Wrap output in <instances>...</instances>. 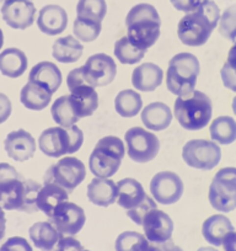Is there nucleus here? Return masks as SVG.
Returning <instances> with one entry per match:
<instances>
[{"instance_id": "1", "label": "nucleus", "mask_w": 236, "mask_h": 251, "mask_svg": "<svg viewBox=\"0 0 236 251\" xmlns=\"http://www.w3.org/2000/svg\"><path fill=\"white\" fill-rule=\"evenodd\" d=\"M220 9L213 0H202L196 10L187 13L180 20L177 36L189 47H201L208 42L220 20Z\"/></svg>"}, {"instance_id": "2", "label": "nucleus", "mask_w": 236, "mask_h": 251, "mask_svg": "<svg viewBox=\"0 0 236 251\" xmlns=\"http://www.w3.org/2000/svg\"><path fill=\"white\" fill-rule=\"evenodd\" d=\"M127 37L142 50H148L160 37L161 19L158 10L146 3L137 4L126 16Z\"/></svg>"}, {"instance_id": "3", "label": "nucleus", "mask_w": 236, "mask_h": 251, "mask_svg": "<svg viewBox=\"0 0 236 251\" xmlns=\"http://www.w3.org/2000/svg\"><path fill=\"white\" fill-rule=\"evenodd\" d=\"M212 113L213 103L211 98L198 90L186 96H177L173 106L176 120L187 131L203 129L211 122Z\"/></svg>"}, {"instance_id": "4", "label": "nucleus", "mask_w": 236, "mask_h": 251, "mask_svg": "<svg viewBox=\"0 0 236 251\" xmlns=\"http://www.w3.org/2000/svg\"><path fill=\"white\" fill-rule=\"evenodd\" d=\"M199 72V60L194 54L182 52L173 55L166 72L167 90L176 96L189 95L196 88Z\"/></svg>"}, {"instance_id": "5", "label": "nucleus", "mask_w": 236, "mask_h": 251, "mask_svg": "<svg viewBox=\"0 0 236 251\" xmlns=\"http://www.w3.org/2000/svg\"><path fill=\"white\" fill-rule=\"evenodd\" d=\"M41 185L23 176L0 181V207L4 211H21L33 213Z\"/></svg>"}, {"instance_id": "6", "label": "nucleus", "mask_w": 236, "mask_h": 251, "mask_svg": "<svg viewBox=\"0 0 236 251\" xmlns=\"http://www.w3.org/2000/svg\"><path fill=\"white\" fill-rule=\"evenodd\" d=\"M83 143L84 133L75 125L71 127H49L38 138L40 151L49 158L71 155L81 148Z\"/></svg>"}, {"instance_id": "7", "label": "nucleus", "mask_w": 236, "mask_h": 251, "mask_svg": "<svg viewBox=\"0 0 236 251\" xmlns=\"http://www.w3.org/2000/svg\"><path fill=\"white\" fill-rule=\"evenodd\" d=\"M126 155V147L122 139L116 136H107L96 143L90 158L89 168L95 177L110 178L121 166Z\"/></svg>"}, {"instance_id": "8", "label": "nucleus", "mask_w": 236, "mask_h": 251, "mask_svg": "<svg viewBox=\"0 0 236 251\" xmlns=\"http://www.w3.org/2000/svg\"><path fill=\"white\" fill-rule=\"evenodd\" d=\"M209 203L221 213L236 208V168L228 166L215 174L209 186Z\"/></svg>"}, {"instance_id": "9", "label": "nucleus", "mask_w": 236, "mask_h": 251, "mask_svg": "<svg viewBox=\"0 0 236 251\" xmlns=\"http://www.w3.org/2000/svg\"><path fill=\"white\" fill-rule=\"evenodd\" d=\"M86 168L81 160L75 156H64L46 171L45 183H55L64 190L71 192L85 180Z\"/></svg>"}, {"instance_id": "10", "label": "nucleus", "mask_w": 236, "mask_h": 251, "mask_svg": "<svg viewBox=\"0 0 236 251\" xmlns=\"http://www.w3.org/2000/svg\"><path fill=\"white\" fill-rule=\"evenodd\" d=\"M126 151L128 156L136 163H149L158 155L160 141L158 137L142 127H132L124 134Z\"/></svg>"}, {"instance_id": "11", "label": "nucleus", "mask_w": 236, "mask_h": 251, "mask_svg": "<svg viewBox=\"0 0 236 251\" xmlns=\"http://www.w3.org/2000/svg\"><path fill=\"white\" fill-rule=\"evenodd\" d=\"M182 158L189 168L212 170L221 160V149L215 142L207 139H192L185 144Z\"/></svg>"}, {"instance_id": "12", "label": "nucleus", "mask_w": 236, "mask_h": 251, "mask_svg": "<svg viewBox=\"0 0 236 251\" xmlns=\"http://www.w3.org/2000/svg\"><path fill=\"white\" fill-rule=\"evenodd\" d=\"M84 81L93 88H102L115 80L117 75V66L112 57L106 53H96L88 58L81 66Z\"/></svg>"}, {"instance_id": "13", "label": "nucleus", "mask_w": 236, "mask_h": 251, "mask_svg": "<svg viewBox=\"0 0 236 251\" xmlns=\"http://www.w3.org/2000/svg\"><path fill=\"white\" fill-rule=\"evenodd\" d=\"M184 182L181 177L172 171L158 173L150 181V194L159 204L170 206L180 201L184 195Z\"/></svg>"}, {"instance_id": "14", "label": "nucleus", "mask_w": 236, "mask_h": 251, "mask_svg": "<svg viewBox=\"0 0 236 251\" xmlns=\"http://www.w3.org/2000/svg\"><path fill=\"white\" fill-rule=\"evenodd\" d=\"M48 219L62 235L74 236L83 229L86 216L79 204L66 201L53 211L52 216Z\"/></svg>"}, {"instance_id": "15", "label": "nucleus", "mask_w": 236, "mask_h": 251, "mask_svg": "<svg viewBox=\"0 0 236 251\" xmlns=\"http://www.w3.org/2000/svg\"><path fill=\"white\" fill-rule=\"evenodd\" d=\"M36 6L28 0H5L1 6V16L8 26L15 30L31 27L36 19Z\"/></svg>"}, {"instance_id": "16", "label": "nucleus", "mask_w": 236, "mask_h": 251, "mask_svg": "<svg viewBox=\"0 0 236 251\" xmlns=\"http://www.w3.org/2000/svg\"><path fill=\"white\" fill-rule=\"evenodd\" d=\"M142 226L144 236L149 243H161L171 239L173 231V222L168 214L155 208L149 212L143 219Z\"/></svg>"}, {"instance_id": "17", "label": "nucleus", "mask_w": 236, "mask_h": 251, "mask_svg": "<svg viewBox=\"0 0 236 251\" xmlns=\"http://www.w3.org/2000/svg\"><path fill=\"white\" fill-rule=\"evenodd\" d=\"M4 148L9 158L21 163L35 155L37 146L32 134L25 129H16L6 136L4 141Z\"/></svg>"}, {"instance_id": "18", "label": "nucleus", "mask_w": 236, "mask_h": 251, "mask_svg": "<svg viewBox=\"0 0 236 251\" xmlns=\"http://www.w3.org/2000/svg\"><path fill=\"white\" fill-rule=\"evenodd\" d=\"M37 26L47 36L61 35L68 26V14L59 5H46L38 13Z\"/></svg>"}, {"instance_id": "19", "label": "nucleus", "mask_w": 236, "mask_h": 251, "mask_svg": "<svg viewBox=\"0 0 236 251\" xmlns=\"http://www.w3.org/2000/svg\"><path fill=\"white\" fill-rule=\"evenodd\" d=\"M69 101L79 118L90 117L98 107V94L95 88L84 84L71 90Z\"/></svg>"}, {"instance_id": "20", "label": "nucleus", "mask_w": 236, "mask_h": 251, "mask_svg": "<svg viewBox=\"0 0 236 251\" xmlns=\"http://www.w3.org/2000/svg\"><path fill=\"white\" fill-rule=\"evenodd\" d=\"M164 72L154 63H144L137 67L132 74V84L134 88L143 93H150L161 85Z\"/></svg>"}, {"instance_id": "21", "label": "nucleus", "mask_w": 236, "mask_h": 251, "mask_svg": "<svg viewBox=\"0 0 236 251\" xmlns=\"http://www.w3.org/2000/svg\"><path fill=\"white\" fill-rule=\"evenodd\" d=\"M146 196L148 195L145 194L143 185L136 178H122L117 182L118 204L126 211L136 208L145 200Z\"/></svg>"}, {"instance_id": "22", "label": "nucleus", "mask_w": 236, "mask_h": 251, "mask_svg": "<svg viewBox=\"0 0 236 251\" xmlns=\"http://www.w3.org/2000/svg\"><path fill=\"white\" fill-rule=\"evenodd\" d=\"M88 199L95 206H111L117 201V183L111 178H93L88 186Z\"/></svg>"}, {"instance_id": "23", "label": "nucleus", "mask_w": 236, "mask_h": 251, "mask_svg": "<svg viewBox=\"0 0 236 251\" xmlns=\"http://www.w3.org/2000/svg\"><path fill=\"white\" fill-rule=\"evenodd\" d=\"M69 192L55 183H43L37 194L36 206L49 218L53 211L63 202L68 201Z\"/></svg>"}, {"instance_id": "24", "label": "nucleus", "mask_w": 236, "mask_h": 251, "mask_svg": "<svg viewBox=\"0 0 236 251\" xmlns=\"http://www.w3.org/2000/svg\"><path fill=\"white\" fill-rule=\"evenodd\" d=\"M52 95L49 89L45 85L37 81L28 80L21 89L20 100L21 103L28 110L42 111L49 105Z\"/></svg>"}, {"instance_id": "25", "label": "nucleus", "mask_w": 236, "mask_h": 251, "mask_svg": "<svg viewBox=\"0 0 236 251\" xmlns=\"http://www.w3.org/2000/svg\"><path fill=\"white\" fill-rule=\"evenodd\" d=\"M233 223L230 219L224 214H214L204 221L202 226L203 238L213 246L223 245L224 239L228 234L234 231Z\"/></svg>"}, {"instance_id": "26", "label": "nucleus", "mask_w": 236, "mask_h": 251, "mask_svg": "<svg viewBox=\"0 0 236 251\" xmlns=\"http://www.w3.org/2000/svg\"><path fill=\"white\" fill-rule=\"evenodd\" d=\"M172 112L164 102H151L142 111V122L151 131H164L172 122Z\"/></svg>"}, {"instance_id": "27", "label": "nucleus", "mask_w": 236, "mask_h": 251, "mask_svg": "<svg viewBox=\"0 0 236 251\" xmlns=\"http://www.w3.org/2000/svg\"><path fill=\"white\" fill-rule=\"evenodd\" d=\"M28 60L25 52L15 47L6 48L0 53V73L8 78H19L27 69Z\"/></svg>"}, {"instance_id": "28", "label": "nucleus", "mask_w": 236, "mask_h": 251, "mask_svg": "<svg viewBox=\"0 0 236 251\" xmlns=\"http://www.w3.org/2000/svg\"><path fill=\"white\" fill-rule=\"evenodd\" d=\"M28 80L42 84L46 88L49 89L50 93L54 94L62 85V72L54 63L43 60L32 67Z\"/></svg>"}, {"instance_id": "29", "label": "nucleus", "mask_w": 236, "mask_h": 251, "mask_svg": "<svg viewBox=\"0 0 236 251\" xmlns=\"http://www.w3.org/2000/svg\"><path fill=\"white\" fill-rule=\"evenodd\" d=\"M84 52V46L74 36H64L54 41L52 55L57 62L69 64L78 62Z\"/></svg>"}, {"instance_id": "30", "label": "nucleus", "mask_w": 236, "mask_h": 251, "mask_svg": "<svg viewBox=\"0 0 236 251\" xmlns=\"http://www.w3.org/2000/svg\"><path fill=\"white\" fill-rule=\"evenodd\" d=\"M31 241L37 249L43 251H53L62 238V234L49 222H37L28 229Z\"/></svg>"}, {"instance_id": "31", "label": "nucleus", "mask_w": 236, "mask_h": 251, "mask_svg": "<svg viewBox=\"0 0 236 251\" xmlns=\"http://www.w3.org/2000/svg\"><path fill=\"white\" fill-rule=\"evenodd\" d=\"M142 107H143L142 96L132 89L119 91L115 99V110L121 117H136L141 112Z\"/></svg>"}, {"instance_id": "32", "label": "nucleus", "mask_w": 236, "mask_h": 251, "mask_svg": "<svg viewBox=\"0 0 236 251\" xmlns=\"http://www.w3.org/2000/svg\"><path fill=\"white\" fill-rule=\"evenodd\" d=\"M213 142L229 146L236 141V121L230 116H220L212 122L209 127Z\"/></svg>"}, {"instance_id": "33", "label": "nucleus", "mask_w": 236, "mask_h": 251, "mask_svg": "<svg viewBox=\"0 0 236 251\" xmlns=\"http://www.w3.org/2000/svg\"><path fill=\"white\" fill-rule=\"evenodd\" d=\"M50 113L54 122L61 127H71L76 125V122L80 120L74 112L73 106L69 101V95L58 98L50 107Z\"/></svg>"}, {"instance_id": "34", "label": "nucleus", "mask_w": 236, "mask_h": 251, "mask_svg": "<svg viewBox=\"0 0 236 251\" xmlns=\"http://www.w3.org/2000/svg\"><path fill=\"white\" fill-rule=\"evenodd\" d=\"M145 53V50L134 46L127 36H123L115 42V55L122 64H137L143 59Z\"/></svg>"}, {"instance_id": "35", "label": "nucleus", "mask_w": 236, "mask_h": 251, "mask_svg": "<svg viewBox=\"0 0 236 251\" xmlns=\"http://www.w3.org/2000/svg\"><path fill=\"white\" fill-rule=\"evenodd\" d=\"M74 35L81 42H93L100 36L102 23L88 18L76 16L74 21Z\"/></svg>"}, {"instance_id": "36", "label": "nucleus", "mask_w": 236, "mask_h": 251, "mask_svg": "<svg viewBox=\"0 0 236 251\" xmlns=\"http://www.w3.org/2000/svg\"><path fill=\"white\" fill-rule=\"evenodd\" d=\"M148 240L137 231H124L116 239V251H146Z\"/></svg>"}, {"instance_id": "37", "label": "nucleus", "mask_w": 236, "mask_h": 251, "mask_svg": "<svg viewBox=\"0 0 236 251\" xmlns=\"http://www.w3.org/2000/svg\"><path fill=\"white\" fill-rule=\"evenodd\" d=\"M107 14V4L105 0H79L76 4V16L93 19L100 21L105 19Z\"/></svg>"}, {"instance_id": "38", "label": "nucleus", "mask_w": 236, "mask_h": 251, "mask_svg": "<svg viewBox=\"0 0 236 251\" xmlns=\"http://www.w3.org/2000/svg\"><path fill=\"white\" fill-rule=\"evenodd\" d=\"M219 33L226 40L236 43V4L225 9L218 24Z\"/></svg>"}, {"instance_id": "39", "label": "nucleus", "mask_w": 236, "mask_h": 251, "mask_svg": "<svg viewBox=\"0 0 236 251\" xmlns=\"http://www.w3.org/2000/svg\"><path fill=\"white\" fill-rule=\"evenodd\" d=\"M155 208H158V204H156V202L154 201L153 197L146 196L145 200H144L139 206H137L136 208L127 211V216H128L134 223L138 224V226H142L143 219L145 218L146 214Z\"/></svg>"}, {"instance_id": "40", "label": "nucleus", "mask_w": 236, "mask_h": 251, "mask_svg": "<svg viewBox=\"0 0 236 251\" xmlns=\"http://www.w3.org/2000/svg\"><path fill=\"white\" fill-rule=\"evenodd\" d=\"M0 251H33L28 241L21 236H13L0 246Z\"/></svg>"}, {"instance_id": "41", "label": "nucleus", "mask_w": 236, "mask_h": 251, "mask_svg": "<svg viewBox=\"0 0 236 251\" xmlns=\"http://www.w3.org/2000/svg\"><path fill=\"white\" fill-rule=\"evenodd\" d=\"M84 250L83 245L78 239L74 236H62L55 245V251H81Z\"/></svg>"}, {"instance_id": "42", "label": "nucleus", "mask_w": 236, "mask_h": 251, "mask_svg": "<svg viewBox=\"0 0 236 251\" xmlns=\"http://www.w3.org/2000/svg\"><path fill=\"white\" fill-rule=\"evenodd\" d=\"M220 75L224 86L229 90L236 93V71L231 69L226 63H224L223 68L220 71Z\"/></svg>"}, {"instance_id": "43", "label": "nucleus", "mask_w": 236, "mask_h": 251, "mask_svg": "<svg viewBox=\"0 0 236 251\" xmlns=\"http://www.w3.org/2000/svg\"><path fill=\"white\" fill-rule=\"evenodd\" d=\"M173 8L182 13H191L196 10L202 0H170Z\"/></svg>"}, {"instance_id": "44", "label": "nucleus", "mask_w": 236, "mask_h": 251, "mask_svg": "<svg viewBox=\"0 0 236 251\" xmlns=\"http://www.w3.org/2000/svg\"><path fill=\"white\" fill-rule=\"evenodd\" d=\"M11 112H13V105H11L10 99L5 94L0 93V125L8 121Z\"/></svg>"}, {"instance_id": "45", "label": "nucleus", "mask_w": 236, "mask_h": 251, "mask_svg": "<svg viewBox=\"0 0 236 251\" xmlns=\"http://www.w3.org/2000/svg\"><path fill=\"white\" fill-rule=\"evenodd\" d=\"M175 243L172 239H168L166 241H161V243H149L146 251H175Z\"/></svg>"}, {"instance_id": "46", "label": "nucleus", "mask_w": 236, "mask_h": 251, "mask_svg": "<svg viewBox=\"0 0 236 251\" xmlns=\"http://www.w3.org/2000/svg\"><path fill=\"white\" fill-rule=\"evenodd\" d=\"M18 176H20V173L13 165L8 163H0V181L18 177Z\"/></svg>"}, {"instance_id": "47", "label": "nucleus", "mask_w": 236, "mask_h": 251, "mask_svg": "<svg viewBox=\"0 0 236 251\" xmlns=\"http://www.w3.org/2000/svg\"><path fill=\"white\" fill-rule=\"evenodd\" d=\"M224 251H236V231H231L223 241Z\"/></svg>"}, {"instance_id": "48", "label": "nucleus", "mask_w": 236, "mask_h": 251, "mask_svg": "<svg viewBox=\"0 0 236 251\" xmlns=\"http://www.w3.org/2000/svg\"><path fill=\"white\" fill-rule=\"evenodd\" d=\"M226 64L230 67L231 69L236 71V43H234L233 47L230 48L228 53V59H226Z\"/></svg>"}, {"instance_id": "49", "label": "nucleus", "mask_w": 236, "mask_h": 251, "mask_svg": "<svg viewBox=\"0 0 236 251\" xmlns=\"http://www.w3.org/2000/svg\"><path fill=\"white\" fill-rule=\"evenodd\" d=\"M6 230V217L4 209L0 207V240L5 236Z\"/></svg>"}, {"instance_id": "50", "label": "nucleus", "mask_w": 236, "mask_h": 251, "mask_svg": "<svg viewBox=\"0 0 236 251\" xmlns=\"http://www.w3.org/2000/svg\"><path fill=\"white\" fill-rule=\"evenodd\" d=\"M3 45H4V33H3V30L0 28V50H1Z\"/></svg>"}, {"instance_id": "51", "label": "nucleus", "mask_w": 236, "mask_h": 251, "mask_svg": "<svg viewBox=\"0 0 236 251\" xmlns=\"http://www.w3.org/2000/svg\"><path fill=\"white\" fill-rule=\"evenodd\" d=\"M197 251H218V250H216V249H214V248H209V246H208V248H199Z\"/></svg>"}, {"instance_id": "52", "label": "nucleus", "mask_w": 236, "mask_h": 251, "mask_svg": "<svg viewBox=\"0 0 236 251\" xmlns=\"http://www.w3.org/2000/svg\"><path fill=\"white\" fill-rule=\"evenodd\" d=\"M233 111H234V113H235V116H236V96L234 98V100H233Z\"/></svg>"}, {"instance_id": "53", "label": "nucleus", "mask_w": 236, "mask_h": 251, "mask_svg": "<svg viewBox=\"0 0 236 251\" xmlns=\"http://www.w3.org/2000/svg\"><path fill=\"white\" fill-rule=\"evenodd\" d=\"M175 251H184V250H182V249L180 248V246H176V248H175Z\"/></svg>"}, {"instance_id": "54", "label": "nucleus", "mask_w": 236, "mask_h": 251, "mask_svg": "<svg viewBox=\"0 0 236 251\" xmlns=\"http://www.w3.org/2000/svg\"><path fill=\"white\" fill-rule=\"evenodd\" d=\"M81 251H90V250H81Z\"/></svg>"}, {"instance_id": "55", "label": "nucleus", "mask_w": 236, "mask_h": 251, "mask_svg": "<svg viewBox=\"0 0 236 251\" xmlns=\"http://www.w3.org/2000/svg\"><path fill=\"white\" fill-rule=\"evenodd\" d=\"M28 1H32V0H28Z\"/></svg>"}]
</instances>
